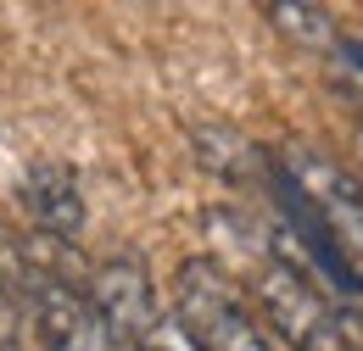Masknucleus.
Segmentation results:
<instances>
[{"instance_id":"1","label":"nucleus","mask_w":363,"mask_h":351,"mask_svg":"<svg viewBox=\"0 0 363 351\" xmlns=\"http://www.w3.org/2000/svg\"><path fill=\"white\" fill-rule=\"evenodd\" d=\"M274 178L291 184V195L302 201L308 223L318 229V240L330 246V257L347 267V279L363 296V184L341 162H330L313 145H285L274 151Z\"/></svg>"},{"instance_id":"2","label":"nucleus","mask_w":363,"mask_h":351,"mask_svg":"<svg viewBox=\"0 0 363 351\" xmlns=\"http://www.w3.org/2000/svg\"><path fill=\"white\" fill-rule=\"evenodd\" d=\"M252 307L274 329L269 340H285L291 351H363V318L341 312L302 267L274 257L257 284H252Z\"/></svg>"},{"instance_id":"3","label":"nucleus","mask_w":363,"mask_h":351,"mask_svg":"<svg viewBox=\"0 0 363 351\" xmlns=\"http://www.w3.org/2000/svg\"><path fill=\"white\" fill-rule=\"evenodd\" d=\"M174 318L196 351H279L252 307V296L213 257H190L174 279Z\"/></svg>"},{"instance_id":"4","label":"nucleus","mask_w":363,"mask_h":351,"mask_svg":"<svg viewBox=\"0 0 363 351\" xmlns=\"http://www.w3.org/2000/svg\"><path fill=\"white\" fill-rule=\"evenodd\" d=\"M23 323L34 329L40 351H118L106 323L95 318L90 296L79 284H56V279H34L23 290Z\"/></svg>"},{"instance_id":"5","label":"nucleus","mask_w":363,"mask_h":351,"mask_svg":"<svg viewBox=\"0 0 363 351\" xmlns=\"http://www.w3.org/2000/svg\"><path fill=\"white\" fill-rule=\"evenodd\" d=\"M84 296H90L95 318L106 323V335H112V346H129L157 323V284H151V273L140 257H106V263L90 267V279H84Z\"/></svg>"},{"instance_id":"6","label":"nucleus","mask_w":363,"mask_h":351,"mask_svg":"<svg viewBox=\"0 0 363 351\" xmlns=\"http://www.w3.org/2000/svg\"><path fill=\"white\" fill-rule=\"evenodd\" d=\"M17 201L34 218V234L73 240L84 229V195H79V173L67 162H34L17 184Z\"/></svg>"},{"instance_id":"7","label":"nucleus","mask_w":363,"mask_h":351,"mask_svg":"<svg viewBox=\"0 0 363 351\" xmlns=\"http://www.w3.org/2000/svg\"><path fill=\"white\" fill-rule=\"evenodd\" d=\"M263 17H269L285 40L308 45V50H330V45H341L330 6H313V0H302V6H296V0H274V6H263Z\"/></svg>"},{"instance_id":"8","label":"nucleus","mask_w":363,"mask_h":351,"mask_svg":"<svg viewBox=\"0 0 363 351\" xmlns=\"http://www.w3.org/2000/svg\"><path fill=\"white\" fill-rule=\"evenodd\" d=\"M135 351H196V340L184 335V323L174 312H157V323L135 340Z\"/></svg>"},{"instance_id":"9","label":"nucleus","mask_w":363,"mask_h":351,"mask_svg":"<svg viewBox=\"0 0 363 351\" xmlns=\"http://www.w3.org/2000/svg\"><path fill=\"white\" fill-rule=\"evenodd\" d=\"M23 329H28V323H23V307L0 290V351H23Z\"/></svg>"},{"instance_id":"10","label":"nucleus","mask_w":363,"mask_h":351,"mask_svg":"<svg viewBox=\"0 0 363 351\" xmlns=\"http://www.w3.org/2000/svg\"><path fill=\"white\" fill-rule=\"evenodd\" d=\"M335 50H341V62H352V67L363 73V40H341Z\"/></svg>"},{"instance_id":"11","label":"nucleus","mask_w":363,"mask_h":351,"mask_svg":"<svg viewBox=\"0 0 363 351\" xmlns=\"http://www.w3.org/2000/svg\"><path fill=\"white\" fill-rule=\"evenodd\" d=\"M358 151H363V129H358Z\"/></svg>"}]
</instances>
